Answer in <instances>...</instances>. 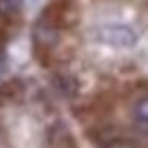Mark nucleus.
<instances>
[{"instance_id": "nucleus-1", "label": "nucleus", "mask_w": 148, "mask_h": 148, "mask_svg": "<svg viewBox=\"0 0 148 148\" xmlns=\"http://www.w3.org/2000/svg\"><path fill=\"white\" fill-rule=\"evenodd\" d=\"M93 39L112 48H132L137 43V32L123 23H107L93 30Z\"/></svg>"}, {"instance_id": "nucleus-2", "label": "nucleus", "mask_w": 148, "mask_h": 148, "mask_svg": "<svg viewBox=\"0 0 148 148\" xmlns=\"http://www.w3.org/2000/svg\"><path fill=\"white\" fill-rule=\"evenodd\" d=\"M32 37H34V43L39 48H53L57 43V39H59V25H57V21H55L50 9L34 23Z\"/></svg>"}, {"instance_id": "nucleus-3", "label": "nucleus", "mask_w": 148, "mask_h": 148, "mask_svg": "<svg viewBox=\"0 0 148 148\" xmlns=\"http://www.w3.org/2000/svg\"><path fill=\"white\" fill-rule=\"evenodd\" d=\"M53 84H55V89L62 93L64 98H73L75 91H77V80L69 73H57L55 77H53Z\"/></svg>"}, {"instance_id": "nucleus-4", "label": "nucleus", "mask_w": 148, "mask_h": 148, "mask_svg": "<svg viewBox=\"0 0 148 148\" xmlns=\"http://www.w3.org/2000/svg\"><path fill=\"white\" fill-rule=\"evenodd\" d=\"M134 121H137L139 128L148 130V96L141 98V100L134 105Z\"/></svg>"}, {"instance_id": "nucleus-5", "label": "nucleus", "mask_w": 148, "mask_h": 148, "mask_svg": "<svg viewBox=\"0 0 148 148\" xmlns=\"http://www.w3.org/2000/svg\"><path fill=\"white\" fill-rule=\"evenodd\" d=\"M21 12V0H0V16L2 18H14Z\"/></svg>"}]
</instances>
